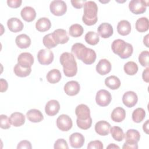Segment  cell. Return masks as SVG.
Instances as JSON below:
<instances>
[{
  "label": "cell",
  "mask_w": 149,
  "mask_h": 149,
  "mask_svg": "<svg viewBox=\"0 0 149 149\" xmlns=\"http://www.w3.org/2000/svg\"><path fill=\"white\" fill-rule=\"evenodd\" d=\"M60 63L63 66V71L65 75L67 77L74 76L77 72V66L74 56L69 52H63L61 54Z\"/></svg>",
  "instance_id": "2"
},
{
  "label": "cell",
  "mask_w": 149,
  "mask_h": 149,
  "mask_svg": "<svg viewBox=\"0 0 149 149\" xmlns=\"http://www.w3.org/2000/svg\"><path fill=\"white\" fill-rule=\"evenodd\" d=\"M113 53L119 56L122 59H127L133 54V48L132 44L121 39L115 40L111 45Z\"/></svg>",
  "instance_id": "4"
},
{
  "label": "cell",
  "mask_w": 149,
  "mask_h": 149,
  "mask_svg": "<svg viewBox=\"0 0 149 149\" xmlns=\"http://www.w3.org/2000/svg\"><path fill=\"white\" fill-rule=\"evenodd\" d=\"M42 42L44 46L46 47L48 49L54 48L58 45L56 42L55 41L51 33L48 34L43 37Z\"/></svg>",
  "instance_id": "38"
},
{
  "label": "cell",
  "mask_w": 149,
  "mask_h": 149,
  "mask_svg": "<svg viewBox=\"0 0 149 149\" xmlns=\"http://www.w3.org/2000/svg\"><path fill=\"white\" fill-rule=\"evenodd\" d=\"M146 116V111L141 108H137L132 113V120L136 123H140Z\"/></svg>",
  "instance_id": "36"
},
{
  "label": "cell",
  "mask_w": 149,
  "mask_h": 149,
  "mask_svg": "<svg viewBox=\"0 0 149 149\" xmlns=\"http://www.w3.org/2000/svg\"><path fill=\"white\" fill-rule=\"evenodd\" d=\"M149 52L148 51H142L139 56V62L143 66L148 67V66Z\"/></svg>",
  "instance_id": "40"
},
{
  "label": "cell",
  "mask_w": 149,
  "mask_h": 149,
  "mask_svg": "<svg viewBox=\"0 0 149 149\" xmlns=\"http://www.w3.org/2000/svg\"><path fill=\"white\" fill-rule=\"evenodd\" d=\"M26 116L30 122L37 123L44 119V116L41 112L37 109H31L26 113Z\"/></svg>",
  "instance_id": "23"
},
{
  "label": "cell",
  "mask_w": 149,
  "mask_h": 149,
  "mask_svg": "<svg viewBox=\"0 0 149 149\" xmlns=\"http://www.w3.org/2000/svg\"><path fill=\"white\" fill-rule=\"evenodd\" d=\"M140 134L136 129H129L125 134V143L127 144L137 145L140 140Z\"/></svg>",
  "instance_id": "12"
},
{
  "label": "cell",
  "mask_w": 149,
  "mask_h": 149,
  "mask_svg": "<svg viewBox=\"0 0 149 149\" xmlns=\"http://www.w3.org/2000/svg\"><path fill=\"white\" fill-rule=\"evenodd\" d=\"M51 27V23L47 17L40 18L36 23V29L40 32L48 31Z\"/></svg>",
  "instance_id": "27"
},
{
  "label": "cell",
  "mask_w": 149,
  "mask_h": 149,
  "mask_svg": "<svg viewBox=\"0 0 149 149\" xmlns=\"http://www.w3.org/2000/svg\"><path fill=\"white\" fill-rule=\"evenodd\" d=\"M71 51L78 59L81 60L86 65L93 63L96 59L95 52L91 48H87L81 43L77 42L73 44L72 47Z\"/></svg>",
  "instance_id": "1"
},
{
  "label": "cell",
  "mask_w": 149,
  "mask_h": 149,
  "mask_svg": "<svg viewBox=\"0 0 149 149\" xmlns=\"http://www.w3.org/2000/svg\"><path fill=\"white\" fill-rule=\"evenodd\" d=\"M37 58L40 64L48 65L52 62L54 60V54L49 49H42L38 51Z\"/></svg>",
  "instance_id": "9"
},
{
  "label": "cell",
  "mask_w": 149,
  "mask_h": 149,
  "mask_svg": "<svg viewBox=\"0 0 149 149\" xmlns=\"http://www.w3.org/2000/svg\"><path fill=\"white\" fill-rule=\"evenodd\" d=\"M51 12L55 16H62L67 10V6L63 1L55 0L52 1L49 5Z\"/></svg>",
  "instance_id": "6"
},
{
  "label": "cell",
  "mask_w": 149,
  "mask_h": 149,
  "mask_svg": "<svg viewBox=\"0 0 149 149\" xmlns=\"http://www.w3.org/2000/svg\"><path fill=\"white\" fill-rule=\"evenodd\" d=\"M80 90L79 83L74 80H71L67 82L64 86V91L65 93L70 96L77 95Z\"/></svg>",
  "instance_id": "13"
},
{
  "label": "cell",
  "mask_w": 149,
  "mask_h": 149,
  "mask_svg": "<svg viewBox=\"0 0 149 149\" xmlns=\"http://www.w3.org/2000/svg\"><path fill=\"white\" fill-rule=\"evenodd\" d=\"M0 126L3 129H8L10 127L9 118L6 115L2 114L0 115Z\"/></svg>",
  "instance_id": "41"
},
{
  "label": "cell",
  "mask_w": 149,
  "mask_h": 149,
  "mask_svg": "<svg viewBox=\"0 0 149 149\" xmlns=\"http://www.w3.org/2000/svg\"><path fill=\"white\" fill-rule=\"evenodd\" d=\"M138 97L134 91H129L124 93L122 97V102L123 104L128 107L132 108L134 107L137 102Z\"/></svg>",
  "instance_id": "11"
},
{
  "label": "cell",
  "mask_w": 149,
  "mask_h": 149,
  "mask_svg": "<svg viewBox=\"0 0 149 149\" xmlns=\"http://www.w3.org/2000/svg\"><path fill=\"white\" fill-rule=\"evenodd\" d=\"M73 125L72 119L67 115L62 114L56 119V126L58 128L63 132L69 130Z\"/></svg>",
  "instance_id": "8"
},
{
  "label": "cell",
  "mask_w": 149,
  "mask_h": 149,
  "mask_svg": "<svg viewBox=\"0 0 149 149\" xmlns=\"http://www.w3.org/2000/svg\"><path fill=\"white\" fill-rule=\"evenodd\" d=\"M111 129V125L105 120H100L95 125V131L100 136H107Z\"/></svg>",
  "instance_id": "19"
},
{
  "label": "cell",
  "mask_w": 149,
  "mask_h": 149,
  "mask_svg": "<svg viewBox=\"0 0 149 149\" xmlns=\"http://www.w3.org/2000/svg\"><path fill=\"white\" fill-rule=\"evenodd\" d=\"M111 70V64L106 59L100 60L96 65V71L101 75H105L109 73Z\"/></svg>",
  "instance_id": "20"
},
{
  "label": "cell",
  "mask_w": 149,
  "mask_h": 149,
  "mask_svg": "<svg viewBox=\"0 0 149 149\" xmlns=\"http://www.w3.org/2000/svg\"><path fill=\"white\" fill-rule=\"evenodd\" d=\"M10 123L15 126L19 127L23 125L25 122V116L24 115L20 112H16L12 113L9 118Z\"/></svg>",
  "instance_id": "24"
},
{
  "label": "cell",
  "mask_w": 149,
  "mask_h": 149,
  "mask_svg": "<svg viewBox=\"0 0 149 149\" xmlns=\"http://www.w3.org/2000/svg\"><path fill=\"white\" fill-rule=\"evenodd\" d=\"M123 69L125 72L128 75H134L138 71L137 65L133 61H129L124 65Z\"/></svg>",
  "instance_id": "35"
},
{
  "label": "cell",
  "mask_w": 149,
  "mask_h": 149,
  "mask_svg": "<svg viewBox=\"0 0 149 149\" xmlns=\"http://www.w3.org/2000/svg\"><path fill=\"white\" fill-rule=\"evenodd\" d=\"M54 148L55 149H58V148L68 149L69 147L68 146V143L66 141L65 139H59L55 142Z\"/></svg>",
  "instance_id": "42"
},
{
  "label": "cell",
  "mask_w": 149,
  "mask_h": 149,
  "mask_svg": "<svg viewBox=\"0 0 149 149\" xmlns=\"http://www.w3.org/2000/svg\"><path fill=\"white\" fill-rule=\"evenodd\" d=\"M118 33L121 36H127L131 31L130 23L126 20L120 21L117 25Z\"/></svg>",
  "instance_id": "28"
},
{
  "label": "cell",
  "mask_w": 149,
  "mask_h": 149,
  "mask_svg": "<svg viewBox=\"0 0 149 149\" xmlns=\"http://www.w3.org/2000/svg\"><path fill=\"white\" fill-rule=\"evenodd\" d=\"M126 117L125 110L122 107H116L112 112L111 118L115 122H122Z\"/></svg>",
  "instance_id": "25"
},
{
  "label": "cell",
  "mask_w": 149,
  "mask_h": 149,
  "mask_svg": "<svg viewBox=\"0 0 149 149\" xmlns=\"http://www.w3.org/2000/svg\"><path fill=\"white\" fill-rule=\"evenodd\" d=\"M32 148L31 143L27 140H22L20 141L17 146V149L21 148H27V149H31Z\"/></svg>",
  "instance_id": "44"
},
{
  "label": "cell",
  "mask_w": 149,
  "mask_h": 149,
  "mask_svg": "<svg viewBox=\"0 0 149 149\" xmlns=\"http://www.w3.org/2000/svg\"><path fill=\"white\" fill-rule=\"evenodd\" d=\"M148 122L149 120H147L146 122L143 125V129L146 134H148Z\"/></svg>",
  "instance_id": "50"
},
{
  "label": "cell",
  "mask_w": 149,
  "mask_h": 149,
  "mask_svg": "<svg viewBox=\"0 0 149 149\" xmlns=\"http://www.w3.org/2000/svg\"><path fill=\"white\" fill-rule=\"evenodd\" d=\"M148 1L143 0H132L129 3L130 10L135 15H139L146 11Z\"/></svg>",
  "instance_id": "5"
},
{
  "label": "cell",
  "mask_w": 149,
  "mask_h": 149,
  "mask_svg": "<svg viewBox=\"0 0 149 149\" xmlns=\"http://www.w3.org/2000/svg\"><path fill=\"white\" fill-rule=\"evenodd\" d=\"M60 109V105L59 102L55 100L49 101L45 105V112L48 116H54L56 115Z\"/></svg>",
  "instance_id": "16"
},
{
  "label": "cell",
  "mask_w": 149,
  "mask_h": 149,
  "mask_svg": "<svg viewBox=\"0 0 149 149\" xmlns=\"http://www.w3.org/2000/svg\"><path fill=\"white\" fill-rule=\"evenodd\" d=\"M13 71L15 74L19 77H24L27 76H29L31 72V68H24L20 66L19 63H17L15 65Z\"/></svg>",
  "instance_id": "33"
},
{
  "label": "cell",
  "mask_w": 149,
  "mask_h": 149,
  "mask_svg": "<svg viewBox=\"0 0 149 149\" xmlns=\"http://www.w3.org/2000/svg\"><path fill=\"white\" fill-rule=\"evenodd\" d=\"M112 100L111 93L104 89L99 90L95 96L97 104L101 107H106L108 105Z\"/></svg>",
  "instance_id": "7"
},
{
  "label": "cell",
  "mask_w": 149,
  "mask_h": 149,
  "mask_svg": "<svg viewBox=\"0 0 149 149\" xmlns=\"http://www.w3.org/2000/svg\"><path fill=\"white\" fill-rule=\"evenodd\" d=\"M105 84L111 90H116L120 86L119 79L115 76H110L105 80Z\"/></svg>",
  "instance_id": "29"
},
{
  "label": "cell",
  "mask_w": 149,
  "mask_h": 149,
  "mask_svg": "<svg viewBox=\"0 0 149 149\" xmlns=\"http://www.w3.org/2000/svg\"><path fill=\"white\" fill-rule=\"evenodd\" d=\"M143 43L147 47H148V34H147L143 38Z\"/></svg>",
  "instance_id": "51"
},
{
  "label": "cell",
  "mask_w": 149,
  "mask_h": 149,
  "mask_svg": "<svg viewBox=\"0 0 149 149\" xmlns=\"http://www.w3.org/2000/svg\"><path fill=\"white\" fill-rule=\"evenodd\" d=\"M75 113L77 119L80 120H86L90 116V110L87 105L85 104H80L77 106L75 109Z\"/></svg>",
  "instance_id": "17"
},
{
  "label": "cell",
  "mask_w": 149,
  "mask_h": 149,
  "mask_svg": "<svg viewBox=\"0 0 149 149\" xmlns=\"http://www.w3.org/2000/svg\"><path fill=\"white\" fill-rule=\"evenodd\" d=\"M15 42L19 48L22 49L27 48L31 44V39L27 35L22 34L16 37Z\"/></svg>",
  "instance_id": "26"
},
{
  "label": "cell",
  "mask_w": 149,
  "mask_h": 149,
  "mask_svg": "<svg viewBox=\"0 0 149 149\" xmlns=\"http://www.w3.org/2000/svg\"><path fill=\"white\" fill-rule=\"evenodd\" d=\"M51 34L55 41L56 42L57 44H63L66 43L69 41V38L68 36L67 32L64 29H56L55 31H54V32Z\"/></svg>",
  "instance_id": "14"
},
{
  "label": "cell",
  "mask_w": 149,
  "mask_h": 149,
  "mask_svg": "<svg viewBox=\"0 0 149 149\" xmlns=\"http://www.w3.org/2000/svg\"><path fill=\"white\" fill-rule=\"evenodd\" d=\"M69 142L72 147L81 148L84 143V137L80 133H73L69 136Z\"/></svg>",
  "instance_id": "15"
},
{
  "label": "cell",
  "mask_w": 149,
  "mask_h": 149,
  "mask_svg": "<svg viewBox=\"0 0 149 149\" xmlns=\"http://www.w3.org/2000/svg\"><path fill=\"white\" fill-rule=\"evenodd\" d=\"M97 31L102 38H107L113 34V30L111 24L108 23H102L98 26Z\"/></svg>",
  "instance_id": "18"
},
{
  "label": "cell",
  "mask_w": 149,
  "mask_h": 149,
  "mask_svg": "<svg viewBox=\"0 0 149 149\" xmlns=\"http://www.w3.org/2000/svg\"><path fill=\"white\" fill-rule=\"evenodd\" d=\"M84 31L83 27L79 24H72L69 30V34L70 36L73 37H79L81 36Z\"/></svg>",
  "instance_id": "37"
},
{
  "label": "cell",
  "mask_w": 149,
  "mask_h": 149,
  "mask_svg": "<svg viewBox=\"0 0 149 149\" xmlns=\"http://www.w3.org/2000/svg\"><path fill=\"white\" fill-rule=\"evenodd\" d=\"M17 63L23 68H31L34 63V58L29 52L21 53L17 58Z\"/></svg>",
  "instance_id": "10"
},
{
  "label": "cell",
  "mask_w": 149,
  "mask_h": 149,
  "mask_svg": "<svg viewBox=\"0 0 149 149\" xmlns=\"http://www.w3.org/2000/svg\"><path fill=\"white\" fill-rule=\"evenodd\" d=\"M148 70L149 68L147 67V68L143 71L142 74V77L144 81L148 83L149 82V79H148Z\"/></svg>",
  "instance_id": "48"
},
{
  "label": "cell",
  "mask_w": 149,
  "mask_h": 149,
  "mask_svg": "<svg viewBox=\"0 0 149 149\" xmlns=\"http://www.w3.org/2000/svg\"><path fill=\"white\" fill-rule=\"evenodd\" d=\"M110 133L114 140L118 141L123 140L125 137V134L123 130L119 126H115L110 129Z\"/></svg>",
  "instance_id": "32"
},
{
  "label": "cell",
  "mask_w": 149,
  "mask_h": 149,
  "mask_svg": "<svg viewBox=\"0 0 149 149\" xmlns=\"http://www.w3.org/2000/svg\"><path fill=\"white\" fill-rule=\"evenodd\" d=\"M86 0H78V1H71V3L72 4V6L77 9H80L81 8L84 3H86Z\"/></svg>",
  "instance_id": "46"
},
{
  "label": "cell",
  "mask_w": 149,
  "mask_h": 149,
  "mask_svg": "<svg viewBox=\"0 0 149 149\" xmlns=\"http://www.w3.org/2000/svg\"><path fill=\"white\" fill-rule=\"evenodd\" d=\"M104 146L100 140H94L90 141L87 146L88 149H103Z\"/></svg>",
  "instance_id": "43"
},
{
  "label": "cell",
  "mask_w": 149,
  "mask_h": 149,
  "mask_svg": "<svg viewBox=\"0 0 149 149\" xmlns=\"http://www.w3.org/2000/svg\"><path fill=\"white\" fill-rule=\"evenodd\" d=\"M122 148H133V149H137L138 148V145H132V144H127L126 143L123 144Z\"/></svg>",
  "instance_id": "49"
},
{
  "label": "cell",
  "mask_w": 149,
  "mask_h": 149,
  "mask_svg": "<svg viewBox=\"0 0 149 149\" xmlns=\"http://www.w3.org/2000/svg\"><path fill=\"white\" fill-rule=\"evenodd\" d=\"M98 6L96 3L92 1H86L84 5V14L82 17L83 23L87 26L95 24L97 20Z\"/></svg>",
  "instance_id": "3"
},
{
  "label": "cell",
  "mask_w": 149,
  "mask_h": 149,
  "mask_svg": "<svg viewBox=\"0 0 149 149\" xmlns=\"http://www.w3.org/2000/svg\"><path fill=\"white\" fill-rule=\"evenodd\" d=\"M61 73L58 69H53L49 71L47 74V80L50 83H56L61 79Z\"/></svg>",
  "instance_id": "30"
},
{
  "label": "cell",
  "mask_w": 149,
  "mask_h": 149,
  "mask_svg": "<svg viewBox=\"0 0 149 149\" xmlns=\"http://www.w3.org/2000/svg\"><path fill=\"white\" fill-rule=\"evenodd\" d=\"M76 123L77 126L83 130H87L89 129L92 124V118L90 117L86 120H80L77 119Z\"/></svg>",
  "instance_id": "39"
},
{
  "label": "cell",
  "mask_w": 149,
  "mask_h": 149,
  "mask_svg": "<svg viewBox=\"0 0 149 149\" xmlns=\"http://www.w3.org/2000/svg\"><path fill=\"white\" fill-rule=\"evenodd\" d=\"M7 26L9 30L14 33L22 31L24 26L22 22L17 17L10 18L7 22Z\"/></svg>",
  "instance_id": "21"
},
{
  "label": "cell",
  "mask_w": 149,
  "mask_h": 149,
  "mask_svg": "<svg viewBox=\"0 0 149 149\" xmlns=\"http://www.w3.org/2000/svg\"><path fill=\"white\" fill-rule=\"evenodd\" d=\"M107 148H120V147L116 146L115 144H110L107 147Z\"/></svg>",
  "instance_id": "52"
},
{
  "label": "cell",
  "mask_w": 149,
  "mask_h": 149,
  "mask_svg": "<svg viewBox=\"0 0 149 149\" xmlns=\"http://www.w3.org/2000/svg\"><path fill=\"white\" fill-rule=\"evenodd\" d=\"M0 82H1V90H0L1 92L3 93L6 91L8 87V84L7 81L3 79H1Z\"/></svg>",
  "instance_id": "47"
},
{
  "label": "cell",
  "mask_w": 149,
  "mask_h": 149,
  "mask_svg": "<svg viewBox=\"0 0 149 149\" xmlns=\"http://www.w3.org/2000/svg\"><path fill=\"white\" fill-rule=\"evenodd\" d=\"M22 17L27 22H31L34 20L36 16L35 9L31 6H25L20 12Z\"/></svg>",
  "instance_id": "22"
},
{
  "label": "cell",
  "mask_w": 149,
  "mask_h": 149,
  "mask_svg": "<svg viewBox=\"0 0 149 149\" xmlns=\"http://www.w3.org/2000/svg\"><path fill=\"white\" fill-rule=\"evenodd\" d=\"M86 42L91 45H94L98 44L100 41V37L98 34L94 31H88L85 35Z\"/></svg>",
  "instance_id": "34"
},
{
  "label": "cell",
  "mask_w": 149,
  "mask_h": 149,
  "mask_svg": "<svg viewBox=\"0 0 149 149\" xmlns=\"http://www.w3.org/2000/svg\"><path fill=\"white\" fill-rule=\"evenodd\" d=\"M136 29L139 32H145L148 30L149 21L147 17H142L138 19L136 22Z\"/></svg>",
  "instance_id": "31"
},
{
  "label": "cell",
  "mask_w": 149,
  "mask_h": 149,
  "mask_svg": "<svg viewBox=\"0 0 149 149\" xmlns=\"http://www.w3.org/2000/svg\"><path fill=\"white\" fill-rule=\"evenodd\" d=\"M22 3V0H8V5L12 8H17L20 6Z\"/></svg>",
  "instance_id": "45"
}]
</instances>
